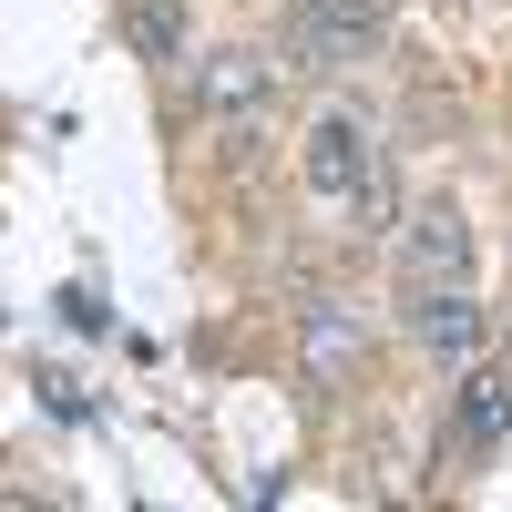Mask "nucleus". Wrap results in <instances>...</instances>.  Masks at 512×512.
<instances>
[{
	"instance_id": "1",
	"label": "nucleus",
	"mask_w": 512,
	"mask_h": 512,
	"mask_svg": "<svg viewBox=\"0 0 512 512\" xmlns=\"http://www.w3.org/2000/svg\"><path fill=\"white\" fill-rule=\"evenodd\" d=\"M297 164H308V195L318 205H369V123L359 113H318Z\"/></svg>"
},
{
	"instance_id": "2",
	"label": "nucleus",
	"mask_w": 512,
	"mask_h": 512,
	"mask_svg": "<svg viewBox=\"0 0 512 512\" xmlns=\"http://www.w3.org/2000/svg\"><path fill=\"white\" fill-rule=\"evenodd\" d=\"M369 31H379V0H297V21H287V62H297V72H338Z\"/></svg>"
},
{
	"instance_id": "3",
	"label": "nucleus",
	"mask_w": 512,
	"mask_h": 512,
	"mask_svg": "<svg viewBox=\"0 0 512 512\" xmlns=\"http://www.w3.org/2000/svg\"><path fill=\"white\" fill-rule=\"evenodd\" d=\"M410 338H420L431 359H472V349H482L472 287H461V277H410Z\"/></svg>"
},
{
	"instance_id": "4",
	"label": "nucleus",
	"mask_w": 512,
	"mask_h": 512,
	"mask_svg": "<svg viewBox=\"0 0 512 512\" xmlns=\"http://www.w3.org/2000/svg\"><path fill=\"white\" fill-rule=\"evenodd\" d=\"M195 93H205V113H216V123H246V113H267V62H256L246 41H226V52H205Z\"/></svg>"
},
{
	"instance_id": "5",
	"label": "nucleus",
	"mask_w": 512,
	"mask_h": 512,
	"mask_svg": "<svg viewBox=\"0 0 512 512\" xmlns=\"http://www.w3.org/2000/svg\"><path fill=\"white\" fill-rule=\"evenodd\" d=\"M472 267V226L451 216V205H431V216L410 226V277H461Z\"/></svg>"
},
{
	"instance_id": "6",
	"label": "nucleus",
	"mask_w": 512,
	"mask_h": 512,
	"mask_svg": "<svg viewBox=\"0 0 512 512\" xmlns=\"http://www.w3.org/2000/svg\"><path fill=\"white\" fill-rule=\"evenodd\" d=\"M349 359H359V328H349V308H308V379L318 390H338V379H349Z\"/></svg>"
},
{
	"instance_id": "7",
	"label": "nucleus",
	"mask_w": 512,
	"mask_h": 512,
	"mask_svg": "<svg viewBox=\"0 0 512 512\" xmlns=\"http://www.w3.org/2000/svg\"><path fill=\"white\" fill-rule=\"evenodd\" d=\"M502 431H512V379H472V390H461V441L492 451Z\"/></svg>"
},
{
	"instance_id": "8",
	"label": "nucleus",
	"mask_w": 512,
	"mask_h": 512,
	"mask_svg": "<svg viewBox=\"0 0 512 512\" xmlns=\"http://www.w3.org/2000/svg\"><path fill=\"white\" fill-rule=\"evenodd\" d=\"M134 41L154 62H175V11H164V0H134Z\"/></svg>"
}]
</instances>
